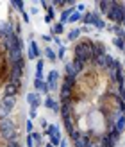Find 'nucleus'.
<instances>
[{"mask_svg":"<svg viewBox=\"0 0 125 147\" xmlns=\"http://www.w3.org/2000/svg\"><path fill=\"white\" fill-rule=\"evenodd\" d=\"M123 68H125V61H123Z\"/></svg>","mask_w":125,"mask_h":147,"instance_id":"a18cd8bd","label":"nucleus"},{"mask_svg":"<svg viewBox=\"0 0 125 147\" xmlns=\"http://www.w3.org/2000/svg\"><path fill=\"white\" fill-rule=\"evenodd\" d=\"M11 5H13V7H16L20 13H25V11H23V2H21V0H13Z\"/></svg>","mask_w":125,"mask_h":147,"instance_id":"c85d7f7f","label":"nucleus"},{"mask_svg":"<svg viewBox=\"0 0 125 147\" xmlns=\"http://www.w3.org/2000/svg\"><path fill=\"white\" fill-rule=\"evenodd\" d=\"M80 135H82V133L79 131V127H73V129H70V131H68V138H70L72 142L79 140V138H80Z\"/></svg>","mask_w":125,"mask_h":147,"instance_id":"4be33fe9","label":"nucleus"},{"mask_svg":"<svg viewBox=\"0 0 125 147\" xmlns=\"http://www.w3.org/2000/svg\"><path fill=\"white\" fill-rule=\"evenodd\" d=\"M25 144H27V147H34L36 142L32 140V136H31V135H27V142H25Z\"/></svg>","mask_w":125,"mask_h":147,"instance_id":"c9c22d12","label":"nucleus"},{"mask_svg":"<svg viewBox=\"0 0 125 147\" xmlns=\"http://www.w3.org/2000/svg\"><path fill=\"white\" fill-rule=\"evenodd\" d=\"M47 83L50 86V90H59V72H57V70H50L48 77H47Z\"/></svg>","mask_w":125,"mask_h":147,"instance_id":"423d86ee","label":"nucleus"},{"mask_svg":"<svg viewBox=\"0 0 125 147\" xmlns=\"http://www.w3.org/2000/svg\"><path fill=\"white\" fill-rule=\"evenodd\" d=\"M43 41H54V36H48V34H43Z\"/></svg>","mask_w":125,"mask_h":147,"instance_id":"e433bc0d","label":"nucleus"},{"mask_svg":"<svg viewBox=\"0 0 125 147\" xmlns=\"http://www.w3.org/2000/svg\"><path fill=\"white\" fill-rule=\"evenodd\" d=\"M31 59H38L39 57V47L34 40H31V45H29V54H27Z\"/></svg>","mask_w":125,"mask_h":147,"instance_id":"4468645a","label":"nucleus"},{"mask_svg":"<svg viewBox=\"0 0 125 147\" xmlns=\"http://www.w3.org/2000/svg\"><path fill=\"white\" fill-rule=\"evenodd\" d=\"M109 31H113L116 38H123V40H125V31H123V27H122V25H113L111 29H109Z\"/></svg>","mask_w":125,"mask_h":147,"instance_id":"aec40b11","label":"nucleus"},{"mask_svg":"<svg viewBox=\"0 0 125 147\" xmlns=\"http://www.w3.org/2000/svg\"><path fill=\"white\" fill-rule=\"evenodd\" d=\"M45 57H47L48 61H52V63H55V61H57V54H55L50 47H47V49H45Z\"/></svg>","mask_w":125,"mask_h":147,"instance_id":"5701e85b","label":"nucleus"},{"mask_svg":"<svg viewBox=\"0 0 125 147\" xmlns=\"http://www.w3.org/2000/svg\"><path fill=\"white\" fill-rule=\"evenodd\" d=\"M54 43H55V45H57V47H61V45H63V43H61V40H59V38H57V36H54Z\"/></svg>","mask_w":125,"mask_h":147,"instance_id":"a19ab883","label":"nucleus"},{"mask_svg":"<svg viewBox=\"0 0 125 147\" xmlns=\"http://www.w3.org/2000/svg\"><path fill=\"white\" fill-rule=\"evenodd\" d=\"M64 70H66V76H72V77H77L79 79V76H80V74L75 70V68H73V65L72 63H66V67H64Z\"/></svg>","mask_w":125,"mask_h":147,"instance_id":"412c9836","label":"nucleus"},{"mask_svg":"<svg viewBox=\"0 0 125 147\" xmlns=\"http://www.w3.org/2000/svg\"><path fill=\"white\" fill-rule=\"evenodd\" d=\"M123 16H125V4L123 2H114L113 0L111 9L107 13V20H111L114 25H122Z\"/></svg>","mask_w":125,"mask_h":147,"instance_id":"7ed1b4c3","label":"nucleus"},{"mask_svg":"<svg viewBox=\"0 0 125 147\" xmlns=\"http://www.w3.org/2000/svg\"><path fill=\"white\" fill-rule=\"evenodd\" d=\"M114 127L120 131V133H123L125 131V115H122L118 120H116V124H114Z\"/></svg>","mask_w":125,"mask_h":147,"instance_id":"bb28decb","label":"nucleus"},{"mask_svg":"<svg viewBox=\"0 0 125 147\" xmlns=\"http://www.w3.org/2000/svg\"><path fill=\"white\" fill-rule=\"evenodd\" d=\"M39 124H41V127H43V129H47V127H48V122H47L45 119H41V120H39Z\"/></svg>","mask_w":125,"mask_h":147,"instance_id":"58836bf2","label":"nucleus"},{"mask_svg":"<svg viewBox=\"0 0 125 147\" xmlns=\"http://www.w3.org/2000/svg\"><path fill=\"white\" fill-rule=\"evenodd\" d=\"M63 124H64L66 131H70V129H73V127H77L75 119H73V117H64V119H63Z\"/></svg>","mask_w":125,"mask_h":147,"instance_id":"a211bd4d","label":"nucleus"},{"mask_svg":"<svg viewBox=\"0 0 125 147\" xmlns=\"http://www.w3.org/2000/svg\"><path fill=\"white\" fill-rule=\"evenodd\" d=\"M45 147H54V145L52 144H45Z\"/></svg>","mask_w":125,"mask_h":147,"instance_id":"37998d69","label":"nucleus"},{"mask_svg":"<svg viewBox=\"0 0 125 147\" xmlns=\"http://www.w3.org/2000/svg\"><path fill=\"white\" fill-rule=\"evenodd\" d=\"M0 135H2V138H4V140H7V142L18 140V131H16L14 122L9 120V119L0 120Z\"/></svg>","mask_w":125,"mask_h":147,"instance_id":"f03ea898","label":"nucleus"},{"mask_svg":"<svg viewBox=\"0 0 125 147\" xmlns=\"http://www.w3.org/2000/svg\"><path fill=\"white\" fill-rule=\"evenodd\" d=\"M84 9H86V5H84V4H77V11H79V13H82Z\"/></svg>","mask_w":125,"mask_h":147,"instance_id":"ea45409f","label":"nucleus"},{"mask_svg":"<svg viewBox=\"0 0 125 147\" xmlns=\"http://www.w3.org/2000/svg\"><path fill=\"white\" fill-rule=\"evenodd\" d=\"M123 54H125V49H123Z\"/></svg>","mask_w":125,"mask_h":147,"instance_id":"49530a36","label":"nucleus"},{"mask_svg":"<svg viewBox=\"0 0 125 147\" xmlns=\"http://www.w3.org/2000/svg\"><path fill=\"white\" fill-rule=\"evenodd\" d=\"M59 113L63 119L64 117H73V113H75V102H64V104H61Z\"/></svg>","mask_w":125,"mask_h":147,"instance_id":"9d476101","label":"nucleus"},{"mask_svg":"<svg viewBox=\"0 0 125 147\" xmlns=\"http://www.w3.org/2000/svg\"><path fill=\"white\" fill-rule=\"evenodd\" d=\"M100 22H102V18H100V13L98 11H88V13L82 14V24L86 27L88 25H95V27H97Z\"/></svg>","mask_w":125,"mask_h":147,"instance_id":"39448f33","label":"nucleus"},{"mask_svg":"<svg viewBox=\"0 0 125 147\" xmlns=\"http://www.w3.org/2000/svg\"><path fill=\"white\" fill-rule=\"evenodd\" d=\"M64 32V25L61 22H57V24L52 25V36H57V34H63Z\"/></svg>","mask_w":125,"mask_h":147,"instance_id":"b1692460","label":"nucleus"},{"mask_svg":"<svg viewBox=\"0 0 125 147\" xmlns=\"http://www.w3.org/2000/svg\"><path fill=\"white\" fill-rule=\"evenodd\" d=\"M14 106H16V97H2V102H0V120L7 119Z\"/></svg>","mask_w":125,"mask_h":147,"instance_id":"20e7f679","label":"nucleus"},{"mask_svg":"<svg viewBox=\"0 0 125 147\" xmlns=\"http://www.w3.org/2000/svg\"><path fill=\"white\" fill-rule=\"evenodd\" d=\"M43 67H45V61L38 59V63H36V79H43Z\"/></svg>","mask_w":125,"mask_h":147,"instance_id":"6ab92c4d","label":"nucleus"},{"mask_svg":"<svg viewBox=\"0 0 125 147\" xmlns=\"http://www.w3.org/2000/svg\"><path fill=\"white\" fill-rule=\"evenodd\" d=\"M80 29H72V31L68 32V41H75V40H79L80 38Z\"/></svg>","mask_w":125,"mask_h":147,"instance_id":"393cba45","label":"nucleus"},{"mask_svg":"<svg viewBox=\"0 0 125 147\" xmlns=\"http://www.w3.org/2000/svg\"><path fill=\"white\" fill-rule=\"evenodd\" d=\"M36 117H38V109H34V108H31V111H29V119H36Z\"/></svg>","mask_w":125,"mask_h":147,"instance_id":"f704fd0d","label":"nucleus"},{"mask_svg":"<svg viewBox=\"0 0 125 147\" xmlns=\"http://www.w3.org/2000/svg\"><path fill=\"white\" fill-rule=\"evenodd\" d=\"M59 147H66V140H61V145Z\"/></svg>","mask_w":125,"mask_h":147,"instance_id":"79ce46f5","label":"nucleus"},{"mask_svg":"<svg viewBox=\"0 0 125 147\" xmlns=\"http://www.w3.org/2000/svg\"><path fill=\"white\" fill-rule=\"evenodd\" d=\"M45 106H47L48 109H52L54 113H59V109H61V104H59V102H57L54 97H47V99H45Z\"/></svg>","mask_w":125,"mask_h":147,"instance_id":"ddd939ff","label":"nucleus"},{"mask_svg":"<svg viewBox=\"0 0 125 147\" xmlns=\"http://www.w3.org/2000/svg\"><path fill=\"white\" fill-rule=\"evenodd\" d=\"M20 88H21V84H18V83H7L4 88V97H16Z\"/></svg>","mask_w":125,"mask_h":147,"instance_id":"0eeeda50","label":"nucleus"},{"mask_svg":"<svg viewBox=\"0 0 125 147\" xmlns=\"http://www.w3.org/2000/svg\"><path fill=\"white\" fill-rule=\"evenodd\" d=\"M25 129H27V135L34 133V124H32V120H31V119H29V120L25 122Z\"/></svg>","mask_w":125,"mask_h":147,"instance_id":"7c9ffc66","label":"nucleus"},{"mask_svg":"<svg viewBox=\"0 0 125 147\" xmlns=\"http://www.w3.org/2000/svg\"><path fill=\"white\" fill-rule=\"evenodd\" d=\"M122 27H125V16H123V22H122Z\"/></svg>","mask_w":125,"mask_h":147,"instance_id":"c03bdc74","label":"nucleus"},{"mask_svg":"<svg viewBox=\"0 0 125 147\" xmlns=\"http://www.w3.org/2000/svg\"><path fill=\"white\" fill-rule=\"evenodd\" d=\"M45 135L50 138V136H55V135H61L59 131V126H55V124H48V127L45 129Z\"/></svg>","mask_w":125,"mask_h":147,"instance_id":"f3484780","label":"nucleus"},{"mask_svg":"<svg viewBox=\"0 0 125 147\" xmlns=\"http://www.w3.org/2000/svg\"><path fill=\"white\" fill-rule=\"evenodd\" d=\"M61 140H63V138H61V135H55V136H50V144H52L54 147L57 145V147H59L61 145Z\"/></svg>","mask_w":125,"mask_h":147,"instance_id":"c756f323","label":"nucleus"},{"mask_svg":"<svg viewBox=\"0 0 125 147\" xmlns=\"http://www.w3.org/2000/svg\"><path fill=\"white\" fill-rule=\"evenodd\" d=\"M27 102H29V106H31V108L38 109L39 104H41V97H39V93H38V92L29 93V95H27Z\"/></svg>","mask_w":125,"mask_h":147,"instance_id":"9b49d317","label":"nucleus"},{"mask_svg":"<svg viewBox=\"0 0 125 147\" xmlns=\"http://www.w3.org/2000/svg\"><path fill=\"white\" fill-rule=\"evenodd\" d=\"M31 136H32V140H34L36 144H41V142H43V140H41V138H43L41 133H36V131H34V133H31Z\"/></svg>","mask_w":125,"mask_h":147,"instance_id":"2f4dec72","label":"nucleus"},{"mask_svg":"<svg viewBox=\"0 0 125 147\" xmlns=\"http://www.w3.org/2000/svg\"><path fill=\"white\" fill-rule=\"evenodd\" d=\"M123 102H125V97H123Z\"/></svg>","mask_w":125,"mask_h":147,"instance_id":"de8ad7c7","label":"nucleus"},{"mask_svg":"<svg viewBox=\"0 0 125 147\" xmlns=\"http://www.w3.org/2000/svg\"><path fill=\"white\" fill-rule=\"evenodd\" d=\"M91 142H93V138H91V135H90V131H88V133H82V135H80L79 140L73 142V147H90Z\"/></svg>","mask_w":125,"mask_h":147,"instance_id":"1a4fd4ad","label":"nucleus"},{"mask_svg":"<svg viewBox=\"0 0 125 147\" xmlns=\"http://www.w3.org/2000/svg\"><path fill=\"white\" fill-rule=\"evenodd\" d=\"M111 4H113V0H100V2H97L98 13H102V14H106V16H107L109 9H111Z\"/></svg>","mask_w":125,"mask_h":147,"instance_id":"2eb2a0df","label":"nucleus"},{"mask_svg":"<svg viewBox=\"0 0 125 147\" xmlns=\"http://www.w3.org/2000/svg\"><path fill=\"white\" fill-rule=\"evenodd\" d=\"M73 57L82 63H91L93 61V41L91 40H80L75 43V47H73Z\"/></svg>","mask_w":125,"mask_h":147,"instance_id":"f257e3e1","label":"nucleus"},{"mask_svg":"<svg viewBox=\"0 0 125 147\" xmlns=\"http://www.w3.org/2000/svg\"><path fill=\"white\" fill-rule=\"evenodd\" d=\"M107 50H106V45L102 41H93V59H98V57L106 56Z\"/></svg>","mask_w":125,"mask_h":147,"instance_id":"6e6552de","label":"nucleus"},{"mask_svg":"<svg viewBox=\"0 0 125 147\" xmlns=\"http://www.w3.org/2000/svg\"><path fill=\"white\" fill-rule=\"evenodd\" d=\"M90 147H104V145H102V144H100V142H98V140H93V142H91V145H90Z\"/></svg>","mask_w":125,"mask_h":147,"instance_id":"4c0bfd02","label":"nucleus"},{"mask_svg":"<svg viewBox=\"0 0 125 147\" xmlns=\"http://www.w3.org/2000/svg\"><path fill=\"white\" fill-rule=\"evenodd\" d=\"M64 52H66V49L61 45V47H59V50H57V57H59V59H64Z\"/></svg>","mask_w":125,"mask_h":147,"instance_id":"72a5a7b5","label":"nucleus"},{"mask_svg":"<svg viewBox=\"0 0 125 147\" xmlns=\"http://www.w3.org/2000/svg\"><path fill=\"white\" fill-rule=\"evenodd\" d=\"M61 84L66 86V88H72V90H75V88H77V77H72V76H66V74H64Z\"/></svg>","mask_w":125,"mask_h":147,"instance_id":"dca6fc26","label":"nucleus"},{"mask_svg":"<svg viewBox=\"0 0 125 147\" xmlns=\"http://www.w3.org/2000/svg\"><path fill=\"white\" fill-rule=\"evenodd\" d=\"M5 147H21V144H20L18 140H11V142L5 144Z\"/></svg>","mask_w":125,"mask_h":147,"instance_id":"473e14b6","label":"nucleus"},{"mask_svg":"<svg viewBox=\"0 0 125 147\" xmlns=\"http://www.w3.org/2000/svg\"><path fill=\"white\" fill-rule=\"evenodd\" d=\"M75 22H82V13H79L77 9L73 11V14L70 16V20H68V24H75Z\"/></svg>","mask_w":125,"mask_h":147,"instance_id":"a878e982","label":"nucleus"},{"mask_svg":"<svg viewBox=\"0 0 125 147\" xmlns=\"http://www.w3.org/2000/svg\"><path fill=\"white\" fill-rule=\"evenodd\" d=\"M34 88L38 92H41V93H48L50 92V86H48V83H47V79H34Z\"/></svg>","mask_w":125,"mask_h":147,"instance_id":"f8f14e48","label":"nucleus"},{"mask_svg":"<svg viewBox=\"0 0 125 147\" xmlns=\"http://www.w3.org/2000/svg\"><path fill=\"white\" fill-rule=\"evenodd\" d=\"M113 45H114L116 49L123 50V49H125V40H123V38H116V36H114V40H113Z\"/></svg>","mask_w":125,"mask_h":147,"instance_id":"cd10ccee","label":"nucleus"}]
</instances>
